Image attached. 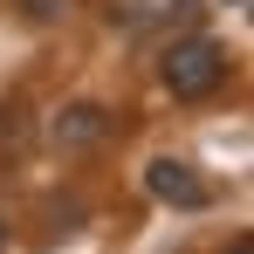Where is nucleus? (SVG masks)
I'll list each match as a JSON object with an SVG mask.
<instances>
[{
	"instance_id": "obj_3",
	"label": "nucleus",
	"mask_w": 254,
	"mask_h": 254,
	"mask_svg": "<svg viewBox=\"0 0 254 254\" xmlns=\"http://www.w3.org/2000/svg\"><path fill=\"white\" fill-rule=\"evenodd\" d=\"M48 137H55L62 151H89V144L110 137V110H103V103H69V110L48 124Z\"/></svg>"
},
{
	"instance_id": "obj_5",
	"label": "nucleus",
	"mask_w": 254,
	"mask_h": 254,
	"mask_svg": "<svg viewBox=\"0 0 254 254\" xmlns=\"http://www.w3.org/2000/svg\"><path fill=\"white\" fill-rule=\"evenodd\" d=\"M0 254H7V220H0Z\"/></svg>"
},
{
	"instance_id": "obj_6",
	"label": "nucleus",
	"mask_w": 254,
	"mask_h": 254,
	"mask_svg": "<svg viewBox=\"0 0 254 254\" xmlns=\"http://www.w3.org/2000/svg\"><path fill=\"white\" fill-rule=\"evenodd\" d=\"M227 7H241V0H227Z\"/></svg>"
},
{
	"instance_id": "obj_7",
	"label": "nucleus",
	"mask_w": 254,
	"mask_h": 254,
	"mask_svg": "<svg viewBox=\"0 0 254 254\" xmlns=\"http://www.w3.org/2000/svg\"><path fill=\"white\" fill-rule=\"evenodd\" d=\"M234 254H248V248H234Z\"/></svg>"
},
{
	"instance_id": "obj_4",
	"label": "nucleus",
	"mask_w": 254,
	"mask_h": 254,
	"mask_svg": "<svg viewBox=\"0 0 254 254\" xmlns=\"http://www.w3.org/2000/svg\"><path fill=\"white\" fill-rule=\"evenodd\" d=\"M14 7H21L28 21H62V7H69V0H14Z\"/></svg>"
},
{
	"instance_id": "obj_2",
	"label": "nucleus",
	"mask_w": 254,
	"mask_h": 254,
	"mask_svg": "<svg viewBox=\"0 0 254 254\" xmlns=\"http://www.w3.org/2000/svg\"><path fill=\"white\" fill-rule=\"evenodd\" d=\"M144 192L165 199V206H179V213H199V206L213 199L206 179H199L192 165H179V158H151V165H144Z\"/></svg>"
},
{
	"instance_id": "obj_1",
	"label": "nucleus",
	"mask_w": 254,
	"mask_h": 254,
	"mask_svg": "<svg viewBox=\"0 0 254 254\" xmlns=\"http://www.w3.org/2000/svg\"><path fill=\"white\" fill-rule=\"evenodd\" d=\"M158 76H165L172 96L199 103V96H213V89L227 83V48L213 42V35H186V42H172L158 55Z\"/></svg>"
}]
</instances>
